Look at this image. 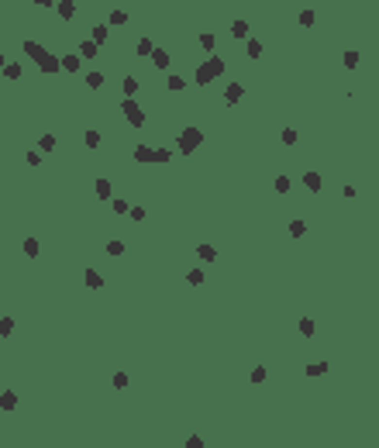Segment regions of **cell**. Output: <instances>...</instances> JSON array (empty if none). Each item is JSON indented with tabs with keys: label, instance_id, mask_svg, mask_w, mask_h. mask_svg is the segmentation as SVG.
Instances as JSON below:
<instances>
[{
	"label": "cell",
	"instance_id": "52a82bcc",
	"mask_svg": "<svg viewBox=\"0 0 379 448\" xmlns=\"http://www.w3.org/2000/svg\"><path fill=\"white\" fill-rule=\"evenodd\" d=\"M97 52H100V45H93L90 38H83V42H80V52H76V55H80V59H97Z\"/></svg>",
	"mask_w": 379,
	"mask_h": 448
},
{
	"label": "cell",
	"instance_id": "e0dca14e",
	"mask_svg": "<svg viewBox=\"0 0 379 448\" xmlns=\"http://www.w3.org/2000/svg\"><path fill=\"white\" fill-rule=\"evenodd\" d=\"M59 14H62V17L69 21V17L76 14V0H59Z\"/></svg>",
	"mask_w": 379,
	"mask_h": 448
},
{
	"label": "cell",
	"instance_id": "7c38bea8",
	"mask_svg": "<svg viewBox=\"0 0 379 448\" xmlns=\"http://www.w3.org/2000/svg\"><path fill=\"white\" fill-rule=\"evenodd\" d=\"M14 407H17V393L4 390V393H0V410H14Z\"/></svg>",
	"mask_w": 379,
	"mask_h": 448
},
{
	"label": "cell",
	"instance_id": "d6986e66",
	"mask_svg": "<svg viewBox=\"0 0 379 448\" xmlns=\"http://www.w3.org/2000/svg\"><path fill=\"white\" fill-rule=\"evenodd\" d=\"M4 76L7 80H21V66L17 62H4Z\"/></svg>",
	"mask_w": 379,
	"mask_h": 448
},
{
	"label": "cell",
	"instance_id": "484cf974",
	"mask_svg": "<svg viewBox=\"0 0 379 448\" xmlns=\"http://www.w3.org/2000/svg\"><path fill=\"white\" fill-rule=\"evenodd\" d=\"M107 255H124V241H107Z\"/></svg>",
	"mask_w": 379,
	"mask_h": 448
},
{
	"label": "cell",
	"instance_id": "ac0fdd59",
	"mask_svg": "<svg viewBox=\"0 0 379 448\" xmlns=\"http://www.w3.org/2000/svg\"><path fill=\"white\" fill-rule=\"evenodd\" d=\"M245 49H248V59H258L262 55V42H255V38H245Z\"/></svg>",
	"mask_w": 379,
	"mask_h": 448
},
{
	"label": "cell",
	"instance_id": "cb8c5ba5",
	"mask_svg": "<svg viewBox=\"0 0 379 448\" xmlns=\"http://www.w3.org/2000/svg\"><path fill=\"white\" fill-rule=\"evenodd\" d=\"M38 145H42V152H52V148H55V135H42Z\"/></svg>",
	"mask_w": 379,
	"mask_h": 448
},
{
	"label": "cell",
	"instance_id": "f6af8a7d",
	"mask_svg": "<svg viewBox=\"0 0 379 448\" xmlns=\"http://www.w3.org/2000/svg\"><path fill=\"white\" fill-rule=\"evenodd\" d=\"M24 159H28V166H38V162H42V155L31 152V148H28V155H24Z\"/></svg>",
	"mask_w": 379,
	"mask_h": 448
},
{
	"label": "cell",
	"instance_id": "d6a6232c",
	"mask_svg": "<svg viewBox=\"0 0 379 448\" xmlns=\"http://www.w3.org/2000/svg\"><path fill=\"white\" fill-rule=\"evenodd\" d=\"M114 200V214H128V200H121V197H110Z\"/></svg>",
	"mask_w": 379,
	"mask_h": 448
},
{
	"label": "cell",
	"instance_id": "d4e9b609",
	"mask_svg": "<svg viewBox=\"0 0 379 448\" xmlns=\"http://www.w3.org/2000/svg\"><path fill=\"white\" fill-rule=\"evenodd\" d=\"M327 372V362H314V365H307V376H324Z\"/></svg>",
	"mask_w": 379,
	"mask_h": 448
},
{
	"label": "cell",
	"instance_id": "6da1fadb",
	"mask_svg": "<svg viewBox=\"0 0 379 448\" xmlns=\"http://www.w3.org/2000/svg\"><path fill=\"white\" fill-rule=\"evenodd\" d=\"M24 55H28V59H34V66L42 69L45 76H52V72H59V69H62V66H59V55H52L49 49H42L38 42H31V38L24 42Z\"/></svg>",
	"mask_w": 379,
	"mask_h": 448
},
{
	"label": "cell",
	"instance_id": "d590c367",
	"mask_svg": "<svg viewBox=\"0 0 379 448\" xmlns=\"http://www.w3.org/2000/svg\"><path fill=\"white\" fill-rule=\"evenodd\" d=\"M359 59H362L359 52H345V66H348V69H355V66H359Z\"/></svg>",
	"mask_w": 379,
	"mask_h": 448
},
{
	"label": "cell",
	"instance_id": "3957f363",
	"mask_svg": "<svg viewBox=\"0 0 379 448\" xmlns=\"http://www.w3.org/2000/svg\"><path fill=\"white\" fill-rule=\"evenodd\" d=\"M200 141H204V131H200V128H183V131H179V152H183V155L197 152Z\"/></svg>",
	"mask_w": 379,
	"mask_h": 448
},
{
	"label": "cell",
	"instance_id": "5b68a950",
	"mask_svg": "<svg viewBox=\"0 0 379 448\" xmlns=\"http://www.w3.org/2000/svg\"><path fill=\"white\" fill-rule=\"evenodd\" d=\"M241 97H245V86H241V83H227V86H224V100H227V103H238Z\"/></svg>",
	"mask_w": 379,
	"mask_h": 448
},
{
	"label": "cell",
	"instance_id": "9a60e30c",
	"mask_svg": "<svg viewBox=\"0 0 379 448\" xmlns=\"http://www.w3.org/2000/svg\"><path fill=\"white\" fill-rule=\"evenodd\" d=\"M121 90H124V97H135V93L141 90V83H138L135 76H124V86H121Z\"/></svg>",
	"mask_w": 379,
	"mask_h": 448
},
{
	"label": "cell",
	"instance_id": "9c48e42d",
	"mask_svg": "<svg viewBox=\"0 0 379 448\" xmlns=\"http://www.w3.org/2000/svg\"><path fill=\"white\" fill-rule=\"evenodd\" d=\"M135 162H155V148L138 145V148H135Z\"/></svg>",
	"mask_w": 379,
	"mask_h": 448
},
{
	"label": "cell",
	"instance_id": "1f68e13d",
	"mask_svg": "<svg viewBox=\"0 0 379 448\" xmlns=\"http://www.w3.org/2000/svg\"><path fill=\"white\" fill-rule=\"evenodd\" d=\"M300 334H307V338L314 334V321H310V317H303V321H300Z\"/></svg>",
	"mask_w": 379,
	"mask_h": 448
},
{
	"label": "cell",
	"instance_id": "83f0119b",
	"mask_svg": "<svg viewBox=\"0 0 379 448\" xmlns=\"http://www.w3.org/2000/svg\"><path fill=\"white\" fill-rule=\"evenodd\" d=\"M172 93H179V90H186V83H183V76H169V83H166Z\"/></svg>",
	"mask_w": 379,
	"mask_h": 448
},
{
	"label": "cell",
	"instance_id": "b9f144b4",
	"mask_svg": "<svg viewBox=\"0 0 379 448\" xmlns=\"http://www.w3.org/2000/svg\"><path fill=\"white\" fill-rule=\"evenodd\" d=\"M128 214H131V221H145V207H128Z\"/></svg>",
	"mask_w": 379,
	"mask_h": 448
},
{
	"label": "cell",
	"instance_id": "f35d334b",
	"mask_svg": "<svg viewBox=\"0 0 379 448\" xmlns=\"http://www.w3.org/2000/svg\"><path fill=\"white\" fill-rule=\"evenodd\" d=\"M300 24L310 28V24H314V11H300Z\"/></svg>",
	"mask_w": 379,
	"mask_h": 448
},
{
	"label": "cell",
	"instance_id": "ee69618b",
	"mask_svg": "<svg viewBox=\"0 0 379 448\" xmlns=\"http://www.w3.org/2000/svg\"><path fill=\"white\" fill-rule=\"evenodd\" d=\"M114 386H118V390H124V386H128V376H124V372H118V376H114Z\"/></svg>",
	"mask_w": 379,
	"mask_h": 448
},
{
	"label": "cell",
	"instance_id": "ba28073f",
	"mask_svg": "<svg viewBox=\"0 0 379 448\" xmlns=\"http://www.w3.org/2000/svg\"><path fill=\"white\" fill-rule=\"evenodd\" d=\"M107 38H110V28H107V24H97V28L90 31V42H93V45H103Z\"/></svg>",
	"mask_w": 379,
	"mask_h": 448
},
{
	"label": "cell",
	"instance_id": "2e32d148",
	"mask_svg": "<svg viewBox=\"0 0 379 448\" xmlns=\"http://www.w3.org/2000/svg\"><path fill=\"white\" fill-rule=\"evenodd\" d=\"M86 286H90V290H100V286H103V276H100L97 269H86Z\"/></svg>",
	"mask_w": 379,
	"mask_h": 448
},
{
	"label": "cell",
	"instance_id": "ffe728a7",
	"mask_svg": "<svg viewBox=\"0 0 379 448\" xmlns=\"http://www.w3.org/2000/svg\"><path fill=\"white\" fill-rule=\"evenodd\" d=\"M197 255L204 258V262H214V258H217V252H214V245H200V248H197Z\"/></svg>",
	"mask_w": 379,
	"mask_h": 448
},
{
	"label": "cell",
	"instance_id": "30bf717a",
	"mask_svg": "<svg viewBox=\"0 0 379 448\" xmlns=\"http://www.w3.org/2000/svg\"><path fill=\"white\" fill-rule=\"evenodd\" d=\"M93 190H97V197H100V200H110V197H114V186H110V179H97V186H93Z\"/></svg>",
	"mask_w": 379,
	"mask_h": 448
},
{
	"label": "cell",
	"instance_id": "bcb514c9",
	"mask_svg": "<svg viewBox=\"0 0 379 448\" xmlns=\"http://www.w3.org/2000/svg\"><path fill=\"white\" fill-rule=\"evenodd\" d=\"M38 7H55V0H34Z\"/></svg>",
	"mask_w": 379,
	"mask_h": 448
},
{
	"label": "cell",
	"instance_id": "7bdbcfd3",
	"mask_svg": "<svg viewBox=\"0 0 379 448\" xmlns=\"http://www.w3.org/2000/svg\"><path fill=\"white\" fill-rule=\"evenodd\" d=\"M262 379H265V369L255 365V369H252V383H262Z\"/></svg>",
	"mask_w": 379,
	"mask_h": 448
},
{
	"label": "cell",
	"instance_id": "60d3db41",
	"mask_svg": "<svg viewBox=\"0 0 379 448\" xmlns=\"http://www.w3.org/2000/svg\"><path fill=\"white\" fill-rule=\"evenodd\" d=\"M186 448H204V438H200V434H190V438H186Z\"/></svg>",
	"mask_w": 379,
	"mask_h": 448
},
{
	"label": "cell",
	"instance_id": "ab89813d",
	"mask_svg": "<svg viewBox=\"0 0 379 448\" xmlns=\"http://www.w3.org/2000/svg\"><path fill=\"white\" fill-rule=\"evenodd\" d=\"M11 331H14V321H11V317H4V321H0V334H4V338H7Z\"/></svg>",
	"mask_w": 379,
	"mask_h": 448
},
{
	"label": "cell",
	"instance_id": "f1b7e54d",
	"mask_svg": "<svg viewBox=\"0 0 379 448\" xmlns=\"http://www.w3.org/2000/svg\"><path fill=\"white\" fill-rule=\"evenodd\" d=\"M273 186H276V193H290V179H286V176H276Z\"/></svg>",
	"mask_w": 379,
	"mask_h": 448
},
{
	"label": "cell",
	"instance_id": "7402d4cb",
	"mask_svg": "<svg viewBox=\"0 0 379 448\" xmlns=\"http://www.w3.org/2000/svg\"><path fill=\"white\" fill-rule=\"evenodd\" d=\"M200 45H204V52H214V45H217V38H214V34H210V31H204V34H200Z\"/></svg>",
	"mask_w": 379,
	"mask_h": 448
},
{
	"label": "cell",
	"instance_id": "5bb4252c",
	"mask_svg": "<svg viewBox=\"0 0 379 448\" xmlns=\"http://www.w3.org/2000/svg\"><path fill=\"white\" fill-rule=\"evenodd\" d=\"M231 34H235V38H241V42H245V38H248V34H252V28H248V21H235V24H231Z\"/></svg>",
	"mask_w": 379,
	"mask_h": 448
},
{
	"label": "cell",
	"instance_id": "8d00e7d4",
	"mask_svg": "<svg viewBox=\"0 0 379 448\" xmlns=\"http://www.w3.org/2000/svg\"><path fill=\"white\" fill-rule=\"evenodd\" d=\"M100 145V131H86V148H97Z\"/></svg>",
	"mask_w": 379,
	"mask_h": 448
},
{
	"label": "cell",
	"instance_id": "8fae6325",
	"mask_svg": "<svg viewBox=\"0 0 379 448\" xmlns=\"http://www.w3.org/2000/svg\"><path fill=\"white\" fill-rule=\"evenodd\" d=\"M59 66H62L66 72H80V66H83V62H80V55H62V59H59Z\"/></svg>",
	"mask_w": 379,
	"mask_h": 448
},
{
	"label": "cell",
	"instance_id": "4fadbf2b",
	"mask_svg": "<svg viewBox=\"0 0 379 448\" xmlns=\"http://www.w3.org/2000/svg\"><path fill=\"white\" fill-rule=\"evenodd\" d=\"M152 62H155V69H169V52L166 49H152Z\"/></svg>",
	"mask_w": 379,
	"mask_h": 448
},
{
	"label": "cell",
	"instance_id": "277c9868",
	"mask_svg": "<svg viewBox=\"0 0 379 448\" xmlns=\"http://www.w3.org/2000/svg\"><path fill=\"white\" fill-rule=\"evenodd\" d=\"M121 110H124V118H128V124H131V128H141V124H145V114H141V103H135L131 97H128L124 103H121Z\"/></svg>",
	"mask_w": 379,
	"mask_h": 448
},
{
	"label": "cell",
	"instance_id": "f546056e",
	"mask_svg": "<svg viewBox=\"0 0 379 448\" xmlns=\"http://www.w3.org/2000/svg\"><path fill=\"white\" fill-rule=\"evenodd\" d=\"M186 283H193V286H200V283H204V273H200V269H190V273H186Z\"/></svg>",
	"mask_w": 379,
	"mask_h": 448
},
{
	"label": "cell",
	"instance_id": "74e56055",
	"mask_svg": "<svg viewBox=\"0 0 379 448\" xmlns=\"http://www.w3.org/2000/svg\"><path fill=\"white\" fill-rule=\"evenodd\" d=\"M283 145H296V131L293 128H283Z\"/></svg>",
	"mask_w": 379,
	"mask_h": 448
},
{
	"label": "cell",
	"instance_id": "836d02e7",
	"mask_svg": "<svg viewBox=\"0 0 379 448\" xmlns=\"http://www.w3.org/2000/svg\"><path fill=\"white\" fill-rule=\"evenodd\" d=\"M110 24H128V14L124 11H110Z\"/></svg>",
	"mask_w": 379,
	"mask_h": 448
},
{
	"label": "cell",
	"instance_id": "4316f807",
	"mask_svg": "<svg viewBox=\"0 0 379 448\" xmlns=\"http://www.w3.org/2000/svg\"><path fill=\"white\" fill-rule=\"evenodd\" d=\"M303 231H307V224H303V221H290V235L293 238H300Z\"/></svg>",
	"mask_w": 379,
	"mask_h": 448
},
{
	"label": "cell",
	"instance_id": "7a4b0ae2",
	"mask_svg": "<svg viewBox=\"0 0 379 448\" xmlns=\"http://www.w3.org/2000/svg\"><path fill=\"white\" fill-rule=\"evenodd\" d=\"M221 72H224V59L210 55L207 62H200V66H197V83H200V86H207V83H214V80L221 76Z\"/></svg>",
	"mask_w": 379,
	"mask_h": 448
},
{
	"label": "cell",
	"instance_id": "603a6c76",
	"mask_svg": "<svg viewBox=\"0 0 379 448\" xmlns=\"http://www.w3.org/2000/svg\"><path fill=\"white\" fill-rule=\"evenodd\" d=\"M152 49H155V45H152V38H141V42L135 45V52H138V55H152Z\"/></svg>",
	"mask_w": 379,
	"mask_h": 448
},
{
	"label": "cell",
	"instance_id": "44dd1931",
	"mask_svg": "<svg viewBox=\"0 0 379 448\" xmlns=\"http://www.w3.org/2000/svg\"><path fill=\"white\" fill-rule=\"evenodd\" d=\"M86 86H90V90L103 86V72H86Z\"/></svg>",
	"mask_w": 379,
	"mask_h": 448
},
{
	"label": "cell",
	"instance_id": "4dcf8cb0",
	"mask_svg": "<svg viewBox=\"0 0 379 448\" xmlns=\"http://www.w3.org/2000/svg\"><path fill=\"white\" fill-rule=\"evenodd\" d=\"M24 255H31V258L38 255V241L34 238H24Z\"/></svg>",
	"mask_w": 379,
	"mask_h": 448
},
{
	"label": "cell",
	"instance_id": "8992f818",
	"mask_svg": "<svg viewBox=\"0 0 379 448\" xmlns=\"http://www.w3.org/2000/svg\"><path fill=\"white\" fill-rule=\"evenodd\" d=\"M321 183H324V179H321V172H314V169L303 172V186H307L310 193H317V190H321Z\"/></svg>",
	"mask_w": 379,
	"mask_h": 448
},
{
	"label": "cell",
	"instance_id": "e575fe53",
	"mask_svg": "<svg viewBox=\"0 0 379 448\" xmlns=\"http://www.w3.org/2000/svg\"><path fill=\"white\" fill-rule=\"evenodd\" d=\"M172 159V152H169V148H155V162L162 166V162H169Z\"/></svg>",
	"mask_w": 379,
	"mask_h": 448
},
{
	"label": "cell",
	"instance_id": "7dc6e473",
	"mask_svg": "<svg viewBox=\"0 0 379 448\" xmlns=\"http://www.w3.org/2000/svg\"><path fill=\"white\" fill-rule=\"evenodd\" d=\"M4 62H7V59H4V55H0V69H4Z\"/></svg>",
	"mask_w": 379,
	"mask_h": 448
}]
</instances>
